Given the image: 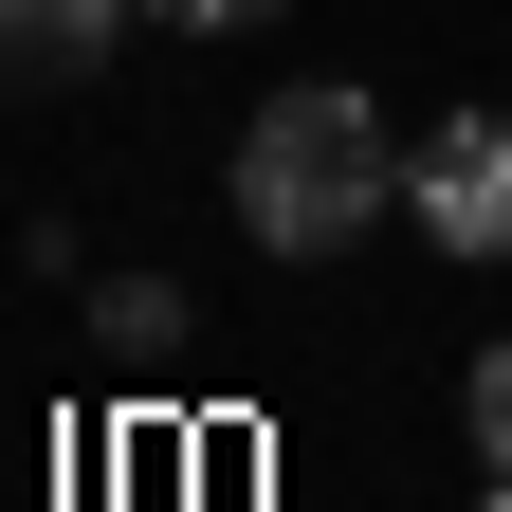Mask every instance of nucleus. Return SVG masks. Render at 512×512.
Masks as SVG:
<instances>
[{
  "instance_id": "f257e3e1",
  "label": "nucleus",
  "mask_w": 512,
  "mask_h": 512,
  "mask_svg": "<svg viewBox=\"0 0 512 512\" xmlns=\"http://www.w3.org/2000/svg\"><path fill=\"white\" fill-rule=\"evenodd\" d=\"M384 202H403V147H384V110L348 74H311V92H275L238 128V238L256 256H348Z\"/></svg>"
},
{
  "instance_id": "f03ea898",
  "label": "nucleus",
  "mask_w": 512,
  "mask_h": 512,
  "mask_svg": "<svg viewBox=\"0 0 512 512\" xmlns=\"http://www.w3.org/2000/svg\"><path fill=\"white\" fill-rule=\"evenodd\" d=\"M403 220L439 238V256H512V110H458V128H421L403 147Z\"/></svg>"
},
{
  "instance_id": "7ed1b4c3",
  "label": "nucleus",
  "mask_w": 512,
  "mask_h": 512,
  "mask_svg": "<svg viewBox=\"0 0 512 512\" xmlns=\"http://www.w3.org/2000/svg\"><path fill=\"white\" fill-rule=\"evenodd\" d=\"M128 19H147V0H0V74H19V92L37 74H92Z\"/></svg>"
},
{
  "instance_id": "20e7f679",
  "label": "nucleus",
  "mask_w": 512,
  "mask_h": 512,
  "mask_svg": "<svg viewBox=\"0 0 512 512\" xmlns=\"http://www.w3.org/2000/svg\"><path fill=\"white\" fill-rule=\"evenodd\" d=\"M476 458L512 476V348H476Z\"/></svg>"
},
{
  "instance_id": "39448f33",
  "label": "nucleus",
  "mask_w": 512,
  "mask_h": 512,
  "mask_svg": "<svg viewBox=\"0 0 512 512\" xmlns=\"http://www.w3.org/2000/svg\"><path fill=\"white\" fill-rule=\"evenodd\" d=\"M147 19H183V37H256L275 0H147Z\"/></svg>"
},
{
  "instance_id": "423d86ee",
  "label": "nucleus",
  "mask_w": 512,
  "mask_h": 512,
  "mask_svg": "<svg viewBox=\"0 0 512 512\" xmlns=\"http://www.w3.org/2000/svg\"><path fill=\"white\" fill-rule=\"evenodd\" d=\"M476 512H512V476H476Z\"/></svg>"
}]
</instances>
